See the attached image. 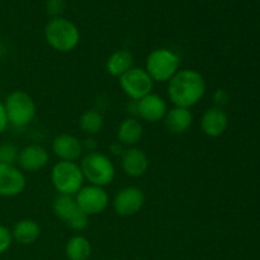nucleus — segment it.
Returning a JSON list of instances; mask_svg holds the SVG:
<instances>
[{"label": "nucleus", "mask_w": 260, "mask_h": 260, "mask_svg": "<svg viewBox=\"0 0 260 260\" xmlns=\"http://www.w3.org/2000/svg\"><path fill=\"white\" fill-rule=\"evenodd\" d=\"M200 126L206 136L212 137V139L222 136L229 127L228 113L223 111V108H218L215 106L211 107L203 112Z\"/></svg>", "instance_id": "obj_15"}, {"label": "nucleus", "mask_w": 260, "mask_h": 260, "mask_svg": "<svg viewBox=\"0 0 260 260\" xmlns=\"http://www.w3.org/2000/svg\"><path fill=\"white\" fill-rule=\"evenodd\" d=\"M206 80L194 69H180L168 81V98L174 107L190 109L206 95Z\"/></svg>", "instance_id": "obj_1"}, {"label": "nucleus", "mask_w": 260, "mask_h": 260, "mask_svg": "<svg viewBox=\"0 0 260 260\" xmlns=\"http://www.w3.org/2000/svg\"><path fill=\"white\" fill-rule=\"evenodd\" d=\"M19 151L17 145L13 142H4L0 144V164L17 165Z\"/></svg>", "instance_id": "obj_23"}, {"label": "nucleus", "mask_w": 260, "mask_h": 260, "mask_svg": "<svg viewBox=\"0 0 260 260\" xmlns=\"http://www.w3.org/2000/svg\"><path fill=\"white\" fill-rule=\"evenodd\" d=\"M212 101L215 107H218V108H223L226 104H229V101H230V94L225 90V89H217L215 90V93L212 94Z\"/></svg>", "instance_id": "obj_26"}, {"label": "nucleus", "mask_w": 260, "mask_h": 260, "mask_svg": "<svg viewBox=\"0 0 260 260\" xmlns=\"http://www.w3.org/2000/svg\"><path fill=\"white\" fill-rule=\"evenodd\" d=\"M134 55L128 50H118L108 56L106 61L107 73L114 78H121L134 68Z\"/></svg>", "instance_id": "obj_19"}, {"label": "nucleus", "mask_w": 260, "mask_h": 260, "mask_svg": "<svg viewBox=\"0 0 260 260\" xmlns=\"http://www.w3.org/2000/svg\"><path fill=\"white\" fill-rule=\"evenodd\" d=\"M74 197L81 212H84L89 217L101 215L109 206L108 192L106 188L98 187V185H84Z\"/></svg>", "instance_id": "obj_8"}, {"label": "nucleus", "mask_w": 260, "mask_h": 260, "mask_svg": "<svg viewBox=\"0 0 260 260\" xmlns=\"http://www.w3.org/2000/svg\"><path fill=\"white\" fill-rule=\"evenodd\" d=\"M93 253L91 244L85 236L74 235L65 245V255L68 260H89Z\"/></svg>", "instance_id": "obj_21"}, {"label": "nucleus", "mask_w": 260, "mask_h": 260, "mask_svg": "<svg viewBox=\"0 0 260 260\" xmlns=\"http://www.w3.org/2000/svg\"><path fill=\"white\" fill-rule=\"evenodd\" d=\"M81 144H83V149L84 151H86V154H88V152L98 151V141H96V139L94 136L85 137V139L81 141Z\"/></svg>", "instance_id": "obj_27"}, {"label": "nucleus", "mask_w": 260, "mask_h": 260, "mask_svg": "<svg viewBox=\"0 0 260 260\" xmlns=\"http://www.w3.org/2000/svg\"><path fill=\"white\" fill-rule=\"evenodd\" d=\"M45 40L57 52H71L80 43V30L75 23L66 18H52L45 27Z\"/></svg>", "instance_id": "obj_2"}, {"label": "nucleus", "mask_w": 260, "mask_h": 260, "mask_svg": "<svg viewBox=\"0 0 260 260\" xmlns=\"http://www.w3.org/2000/svg\"><path fill=\"white\" fill-rule=\"evenodd\" d=\"M144 136V126L136 117H127L117 127V141L124 147L136 146Z\"/></svg>", "instance_id": "obj_17"}, {"label": "nucleus", "mask_w": 260, "mask_h": 260, "mask_svg": "<svg viewBox=\"0 0 260 260\" xmlns=\"http://www.w3.org/2000/svg\"><path fill=\"white\" fill-rule=\"evenodd\" d=\"M9 123H8L7 113H5V108L3 102L0 101V135H3L5 132V129L8 128Z\"/></svg>", "instance_id": "obj_29"}, {"label": "nucleus", "mask_w": 260, "mask_h": 260, "mask_svg": "<svg viewBox=\"0 0 260 260\" xmlns=\"http://www.w3.org/2000/svg\"><path fill=\"white\" fill-rule=\"evenodd\" d=\"M80 168L85 182L106 188L116 178V167L108 155L103 152H88L81 157Z\"/></svg>", "instance_id": "obj_6"}, {"label": "nucleus", "mask_w": 260, "mask_h": 260, "mask_svg": "<svg viewBox=\"0 0 260 260\" xmlns=\"http://www.w3.org/2000/svg\"><path fill=\"white\" fill-rule=\"evenodd\" d=\"M145 205L144 190L136 185H127L114 194L112 206L116 215L121 217H131L137 215Z\"/></svg>", "instance_id": "obj_9"}, {"label": "nucleus", "mask_w": 260, "mask_h": 260, "mask_svg": "<svg viewBox=\"0 0 260 260\" xmlns=\"http://www.w3.org/2000/svg\"><path fill=\"white\" fill-rule=\"evenodd\" d=\"M108 150H109V154L113 155V156H121V155L123 154L124 150H126V147H124L121 142H118L116 140V141L112 142V144L109 145Z\"/></svg>", "instance_id": "obj_28"}, {"label": "nucleus", "mask_w": 260, "mask_h": 260, "mask_svg": "<svg viewBox=\"0 0 260 260\" xmlns=\"http://www.w3.org/2000/svg\"><path fill=\"white\" fill-rule=\"evenodd\" d=\"M13 240L20 245H32L40 239L41 226L32 218L19 220L12 229Z\"/></svg>", "instance_id": "obj_18"}, {"label": "nucleus", "mask_w": 260, "mask_h": 260, "mask_svg": "<svg viewBox=\"0 0 260 260\" xmlns=\"http://www.w3.org/2000/svg\"><path fill=\"white\" fill-rule=\"evenodd\" d=\"M180 56L167 47L155 48L147 55L145 70L154 83H168L180 70Z\"/></svg>", "instance_id": "obj_3"}, {"label": "nucleus", "mask_w": 260, "mask_h": 260, "mask_svg": "<svg viewBox=\"0 0 260 260\" xmlns=\"http://www.w3.org/2000/svg\"><path fill=\"white\" fill-rule=\"evenodd\" d=\"M50 160L47 149L40 144H29L19 151L17 167L22 172L36 173L46 168Z\"/></svg>", "instance_id": "obj_12"}, {"label": "nucleus", "mask_w": 260, "mask_h": 260, "mask_svg": "<svg viewBox=\"0 0 260 260\" xmlns=\"http://www.w3.org/2000/svg\"><path fill=\"white\" fill-rule=\"evenodd\" d=\"M162 121L168 131L175 135H183L189 131L192 127L193 113L190 109L173 106L172 108L168 109Z\"/></svg>", "instance_id": "obj_16"}, {"label": "nucleus", "mask_w": 260, "mask_h": 260, "mask_svg": "<svg viewBox=\"0 0 260 260\" xmlns=\"http://www.w3.org/2000/svg\"><path fill=\"white\" fill-rule=\"evenodd\" d=\"M50 179L57 194L75 196L84 187L85 178L78 161H60L51 168Z\"/></svg>", "instance_id": "obj_5"}, {"label": "nucleus", "mask_w": 260, "mask_h": 260, "mask_svg": "<svg viewBox=\"0 0 260 260\" xmlns=\"http://www.w3.org/2000/svg\"><path fill=\"white\" fill-rule=\"evenodd\" d=\"M168 109L167 101L156 93H150L136 101V117L147 123L162 121Z\"/></svg>", "instance_id": "obj_11"}, {"label": "nucleus", "mask_w": 260, "mask_h": 260, "mask_svg": "<svg viewBox=\"0 0 260 260\" xmlns=\"http://www.w3.org/2000/svg\"><path fill=\"white\" fill-rule=\"evenodd\" d=\"M13 241L14 240H13L12 230L8 229L7 226L0 225V255L9 250Z\"/></svg>", "instance_id": "obj_24"}, {"label": "nucleus", "mask_w": 260, "mask_h": 260, "mask_svg": "<svg viewBox=\"0 0 260 260\" xmlns=\"http://www.w3.org/2000/svg\"><path fill=\"white\" fill-rule=\"evenodd\" d=\"M65 0H46V12L53 18L61 17V14L65 12Z\"/></svg>", "instance_id": "obj_25"}, {"label": "nucleus", "mask_w": 260, "mask_h": 260, "mask_svg": "<svg viewBox=\"0 0 260 260\" xmlns=\"http://www.w3.org/2000/svg\"><path fill=\"white\" fill-rule=\"evenodd\" d=\"M112 260H119V259H112Z\"/></svg>", "instance_id": "obj_30"}, {"label": "nucleus", "mask_w": 260, "mask_h": 260, "mask_svg": "<svg viewBox=\"0 0 260 260\" xmlns=\"http://www.w3.org/2000/svg\"><path fill=\"white\" fill-rule=\"evenodd\" d=\"M7 113L8 123L22 129L30 124L37 113V107L32 96L24 90H13L3 102Z\"/></svg>", "instance_id": "obj_4"}, {"label": "nucleus", "mask_w": 260, "mask_h": 260, "mask_svg": "<svg viewBox=\"0 0 260 260\" xmlns=\"http://www.w3.org/2000/svg\"><path fill=\"white\" fill-rule=\"evenodd\" d=\"M79 127L88 136H95L101 134L104 127V117L96 108L88 109L79 118Z\"/></svg>", "instance_id": "obj_22"}, {"label": "nucleus", "mask_w": 260, "mask_h": 260, "mask_svg": "<svg viewBox=\"0 0 260 260\" xmlns=\"http://www.w3.org/2000/svg\"><path fill=\"white\" fill-rule=\"evenodd\" d=\"M52 211L56 217L62 221L65 225H68L81 212L80 208L76 205L75 197L63 194H57V197L53 200Z\"/></svg>", "instance_id": "obj_20"}, {"label": "nucleus", "mask_w": 260, "mask_h": 260, "mask_svg": "<svg viewBox=\"0 0 260 260\" xmlns=\"http://www.w3.org/2000/svg\"><path fill=\"white\" fill-rule=\"evenodd\" d=\"M150 160L146 152L141 147H126L121 155V168L124 174L129 178H141L147 173Z\"/></svg>", "instance_id": "obj_13"}, {"label": "nucleus", "mask_w": 260, "mask_h": 260, "mask_svg": "<svg viewBox=\"0 0 260 260\" xmlns=\"http://www.w3.org/2000/svg\"><path fill=\"white\" fill-rule=\"evenodd\" d=\"M27 187L24 172L17 165L0 164V197L12 198L22 194Z\"/></svg>", "instance_id": "obj_10"}, {"label": "nucleus", "mask_w": 260, "mask_h": 260, "mask_svg": "<svg viewBox=\"0 0 260 260\" xmlns=\"http://www.w3.org/2000/svg\"><path fill=\"white\" fill-rule=\"evenodd\" d=\"M118 79L122 91L131 101H140L145 95L152 93L155 85L146 70L144 68H137V66L129 69L126 74H123Z\"/></svg>", "instance_id": "obj_7"}, {"label": "nucleus", "mask_w": 260, "mask_h": 260, "mask_svg": "<svg viewBox=\"0 0 260 260\" xmlns=\"http://www.w3.org/2000/svg\"><path fill=\"white\" fill-rule=\"evenodd\" d=\"M52 152L60 161H78L83 157L81 140L71 134H60L53 139Z\"/></svg>", "instance_id": "obj_14"}]
</instances>
